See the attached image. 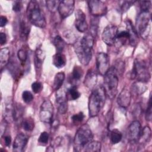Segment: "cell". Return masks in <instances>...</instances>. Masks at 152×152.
<instances>
[{"mask_svg": "<svg viewBox=\"0 0 152 152\" xmlns=\"http://www.w3.org/2000/svg\"><path fill=\"white\" fill-rule=\"evenodd\" d=\"M139 3L141 12H150L151 8V2L150 1H141Z\"/></svg>", "mask_w": 152, "mask_h": 152, "instance_id": "37", "label": "cell"}, {"mask_svg": "<svg viewBox=\"0 0 152 152\" xmlns=\"http://www.w3.org/2000/svg\"><path fill=\"white\" fill-rule=\"evenodd\" d=\"M13 110H14V104L11 100L6 103L4 107V119L7 122L13 120Z\"/></svg>", "mask_w": 152, "mask_h": 152, "instance_id": "24", "label": "cell"}, {"mask_svg": "<svg viewBox=\"0 0 152 152\" xmlns=\"http://www.w3.org/2000/svg\"><path fill=\"white\" fill-rule=\"evenodd\" d=\"M126 31L129 34V43L131 46L135 47L138 43V34L134 26L132 25L131 21L128 19L125 21Z\"/></svg>", "mask_w": 152, "mask_h": 152, "instance_id": "16", "label": "cell"}, {"mask_svg": "<svg viewBox=\"0 0 152 152\" xmlns=\"http://www.w3.org/2000/svg\"><path fill=\"white\" fill-rule=\"evenodd\" d=\"M118 74L115 68L112 66L110 67L108 71L104 75L103 87L104 88L106 96L111 100L113 99L118 92Z\"/></svg>", "mask_w": 152, "mask_h": 152, "instance_id": "4", "label": "cell"}, {"mask_svg": "<svg viewBox=\"0 0 152 152\" xmlns=\"http://www.w3.org/2000/svg\"><path fill=\"white\" fill-rule=\"evenodd\" d=\"M65 77V75L64 72H58L55 75L53 80V85H52V89L54 91H57L61 88L64 81Z\"/></svg>", "mask_w": 152, "mask_h": 152, "instance_id": "23", "label": "cell"}, {"mask_svg": "<svg viewBox=\"0 0 152 152\" xmlns=\"http://www.w3.org/2000/svg\"><path fill=\"white\" fill-rule=\"evenodd\" d=\"M7 42V36L4 33L1 32L0 33V43L1 45L5 44Z\"/></svg>", "mask_w": 152, "mask_h": 152, "instance_id": "47", "label": "cell"}, {"mask_svg": "<svg viewBox=\"0 0 152 152\" xmlns=\"http://www.w3.org/2000/svg\"><path fill=\"white\" fill-rule=\"evenodd\" d=\"M145 119L148 121H150L152 118V103H151V94L150 95L148 104L145 112Z\"/></svg>", "mask_w": 152, "mask_h": 152, "instance_id": "40", "label": "cell"}, {"mask_svg": "<svg viewBox=\"0 0 152 152\" xmlns=\"http://www.w3.org/2000/svg\"><path fill=\"white\" fill-rule=\"evenodd\" d=\"M31 89L34 93H38L42 89V85L40 82L35 81L31 84Z\"/></svg>", "mask_w": 152, "mask_h": 152, "instance_id": "45", "label": "cell"}, {"mask_svg": "<svg viewBox=\"0 0 152 152\" xmlns=\"http://www.w3.org/2000/svg\"><path fill=\"white\" fill-rule=\"evenodd\" d=\"M94 40V37L90 33L77 39L74 44L75 52L79 61L83 65H87L91 59Z\"/></svg>", "mask_w": 152, "mask_h": 152, "instance_id": "1", "label": "cell"}, {"mask_svg": "<svg viewBox=\"0 0 152 152\" xmlns=\"http://www.w3.org/2000/svg\"><path fill=\"white\" fill-rule=\"evenodd\" d=\"M75 26L77 30L81 33L86 32L88 28V24L84 12L81 10L78 9L75 12Z\"/></svg>", "mask_w": 152, "mask_h": 152, "instance_id": "13", "label": "cell"}, {"mask_svg": "<svg viewBox=\"0 0 152 152\" xmlns=\"http://www.w3.org/2000/svg\"><path fill=\"white\" fill-rule=\"evenodd\" d=\"M30 30V27L24 20H21L20 23V32L21 39L25 41L27 39Z\"/></svg>", "mask_w": 152, "mask_h": 152, "instance_id": "22", "label": "cell"}, {"mask_svg": "<svg viewBox=\"0 0 152 152\" xmlns=\"http://www.w3.org/2000/svg\"><path fill=\"white\" fill-rule=\"evenodd\" d=\"M63 36L65 41L69 44H74L77 40L75 35L70 30H66L63 33Z\"/></svg>", "mask_w": 152, "mask_h": 152, "instance_id": "35", "label": "cell"}, {"mask_svg": "<svg viewBox=\"0 0 152 152\" xmlns=\"http://www.w3.org/2000/svg\"><path fill=\"white\" fill-rule=\"evenodd\" d=\"M118 34V27L114 24H109L102 32V39L107 45L112 46L115 43Z\"/></svg>", "mask_w": 152, "mask_h": 152, "instance_id": "9", "label": "cell"}, {"mask_svg": "<svg viewBox=\"0 0 152 152\" xmlns=\"http://www.w3.org/2000/svg\"><path fill=\"white\" fill-rule=\"evenodd\" d=\"M8 23V19L5 16L1 15L0 18V26L1 27L5 26Z\"/></svg>", "mask_w": 152, "mask_h": 152, "instance_id": "48", "label": "cell"}, {"mask_svg": "<svg viewBox=\"0 0 152 152\" xmlns=\"http://www.w3.org/2000/svg\"><path fill=\"white\" fill-rule=\"evenodd\" d=\"M22 7V4L21 1H15L12 5V10L15 12H18L21 10Z\"/></svg>", "mask_w": 152, "mask_h": 152, "instance_id": "46", "label": "cell"}, {"mask_svg": "<svg viewBox=\"0 0 152 152\" xmlns=\"http://www.w3.org/2000/svg\"><path fill=\"white\" fill-rule=\"evenodd\" d=\"M99 23V18L97 17L93 16L90 20V34L94 37V38L96 37L97 35Z\"/></svg>", "mask_w": 152, "mask_h": 152, "instance_id": "29", "label": "cell"}, {"mask_svg": "<svg viewBox=\"0 0 152 152\" xmlns=\"http://www.w3.org/2000/svg\"><path fill=\"white\" fill-rule=\"evenodd\" d=\"M59 2H60L59 1H53V0L46 1V4L47 6V8L50 12H55L56 10H58Z\"/></svg>", "mask_w": 152, "mask_h": 152, "instance_id": "36", "label": "cell"}, {"mask_svg": "<svg viewBox=\"0 0 152 152\" xmlns=\"http://www.w3.org/2000/svg\"><path fill=\"white\" fill-rule=\"evenodd\" d=\"M130 77L131 80H137V81L145 83H147L151 78L147 63L143 59H135Z\"/></svg>", "mask_w": 152, "mask_h": 152, "instance_id": "5", "label": "cell"}, {"mask_svg": "<svg viewBox=\"0 0 152 152\" xmlns=\"http://www.w3.org/2000/svg\"><path fill=\"white\" fill-rule=\"evenodd\" d=\"M66 95H67V98L69 96L70 99L74 100L78 99L81 94L78 91L77 87L75 86H72L68 90V92H66Z\"/></svg>", "mask_w": 152, "mask_h": 152, "instance_id": "34", "label": "cell"}, {"mask_svg": "<svg viewBox=\"0 0 152 152\" xmlns=\"http://www.w3.org/2000/svg\"><path fill=\"white\" fill-rule=\"evenodd\" d=\"M53 106L49 100H45L41 104L39 112V118L42 122L45 124H52L53 121Z\"/></svg>", "mask_w": 152, "mask_h": 152, "instance_id": "8", "label": "cell"}, {"mask_svg": "<svg viewBox=\"0 0 152 152\" xmlns=\"http://www.w3.org/2000/svg\"><path fill=\"white\" fill-rule=\"evenodd\" d=\"M135 2L134 1H124L122 4L121 6V10L122 11V12H126L132 5L134 4Z\"/></svg>", "mask_w": 152, "mask_h": 152, "instance_id": "44", "label": "cell"}, {"mask_svg": "<svg viewBox=\"0 0 152 152\" xmlns=\"http://www.w3.org/2000/svg\"><path fill=\"white\" fill-rule=\"evenodd\" d=\"M22 98L23 101L25 103H28L33 100V96L30 91L26 90V91H24L22 93Z\"/></svg>", "mask_w": 152, "mask_h": 152, "instance_id": "41", "label": "cell"}, {"mask_svg": "<svg viewBox=\"0 0 152 152\" xmlns=\"http://www.w3.org/2000/svg\"><path fill=\"white\" fill-rule=\"evenodd\" d=\"M84 71L82 68L78 65H75L72 71L71 78L72 80L75 81H79L83 76Z\"/></svg>", "mask_w": 152, "mask_h": 152, "instance_id": "31", "label": "cell"}, {"mask_svg": "<svg viewBox=\"0 0 152 152\" xmlns=\"http://www.w3.org/2000/svg\"><path fill=\"white\" fill-rule=\"evenodd\" d=\"M106 98V94L102 86L94 88L89 96L88 103V113L90 117H95L98 115L104 105Z\"/></svg>", "mask_w": 152, "mask_h": 152, "instance_id": "2", "label": "cell"}, {"mask_svg": "<svg viewBox=\"0 0 152 152\" xmlns=\"http://www.w3.org/2000/svg\"><path fill=\"white\" fill-rule=\"evenodd\" d=\"M66 57L62 53L56 52L52 57V63L58 68H63L66 65Z\"/></svg>", "mask_w": 152, "mask_h": 152, "instance_id": "21", "label": "cell"}, {"mask_svg": "<svg viewBox=\"0 0 152 152\" xmlns=\"http://www.w3.org/2000/svg\"><path fill=\"white\" fill-rule=\"evenodd\" d=\"M53 45L57 52L62 53L65 48V42L64 39L59 35H56L53 39Z\"/></svg>", "mask_w": 152, "mask_h": 152, "instance_id": "30", "label": "cell"}, {"mask_svg": "<svg viewBox=\"0 0 152 152\" xmlns=\"http://www.w3.org/2000/svg\"><path fill=\"white\" fill-rule=\"evenodd\" d=\"M45 58V52L40 48H37L34 53V66L37 76H39L42 71V66Z\"/></svg>", "mask_w": 152, "mask_h": 152, "instance_id": "18", "label": "cell"}, {"mask_svg": "<svg viewBox=\"0 0 152 152\" xmlns=\"http://www.w3.org/2000/svg\"><path fill=\"white\" fill-rule=\"evenodd\" d=\"M84 118V115L82 112H80L77 114L74 115L71 118L73 123H74L75 124H80L83 121Z\"/></svg>", "mask_w": 152, "mask_h": 152, "instance_id": "42", "label": "cell"}, {"mask_svg": "<svg viewBox=\"0 0 152 152\" xmlns=\"http://www.w3.org/2000/svg\"><path fill=\"white\" fill-rule=\"evenodd\" d=\"M101 143L97 141H91L85 147L84 150L87 152H99L101 150Z\"/></svg>", "mask_w": 152, "mask_h": 152, "instance_id": "26", "label": "cell"}, {"mask_svg": "<svg viewBox=\"0 0 152 152\" xmlns=\"http://www.w3.org/2000/svg\"><path fill=\"white\" fill-rule=\"evenodd\" d=\"M97 81V75L96 72L93 69H90L85 77L84 84L88 88H93Z\"/></svg>", "mask_w": 152, "mask_h": 152, "instance_id": "19", "label": "cell"}, {"mask_svg": "<svg viewBox=\"0 0 152 152\" xmlns=\"http://www.w3.org/2000/svg\"><path fill=\"white\" fill-rule=\"evenodd\" d=\"M17 56L22 65H24L27 59V52L24 49H20L17 52Z\"/></svg>", "mask_w": 152, "mask_h": 152, "instance_id": "38", "label": "cell"}, {"mask_svg": "<svg viewBox=\"0 0 152 152\" xmlns=\"http://www.w3.org/2000/svg\"><path fill=\"white\" fill-rule=\"evenodd\" d=\"M26 14L31 24L39 28H44L46 21L43 12L36 1H30L27 7Z\"/></svg>", "mask_w": 152, "mask_h": 152, "instance_id": "3", "label": "cell"}, {"mask_svg": "<svg viewBox=\"0 0 152 152\" xmlns=\"http://www.w3.org/2000/svg\"><path fill=\"white\" fill-rule=\"evenodd\" d=\"M4 142L6 146H10L11 142V137L10 135L5 136L4 137Z\"/></svg>", "mask_w": 152, "mask_h": 152, "instance_id": "49", "label": "cell"}, {"mask_svg": "<svg viewBox=\"0 0 152 152\" xmlns=\"http://www.w3.org/2000/svg\"><path fill=\"white\" fill-rule=\"evenodd\" d=\"M10 59V50L8 48H2L0 51V62L1 68H2L7 65Z\"/></svg>", "mask_w": 152, "mask_h": 152, "instance_id": "25", "label": "cell"}, {"mask_svg": "<svg viewBox=\"0 0 152 152\" xmlns=\"http://www.w3.org/2000/svg\"><path fill=\"white\" fill-rule=\"evenodd\" d=\"M151 14L148 12H140L136 20V30L143 39L148 36L150 31Z\"/></svg>", "mask_w": 152, "mask_h": 152, "instance_id": "7", "label": "cell"}, {"mask_svg": "<svg viewBox=\"0 0 152 152\" xmlns=\"http://www.w3.org/2000/svg\"><path fill=\"white\" fill-rule=\"evenodd\" d=\"M24 113V107L19 103L14 104L13 110V121H18L23 116Z\"/></svg>", "mask_w": 152, "mask_h": 152, "instance_id": "27", "label": "cell"}, {"mask_svg": "<svg viewBox=\"0 0 152 152\" xmlns=\"http://www.w3.org/2000/svg\"><path fill=\"white\" fill-rule=\"evenodd\" d=\"M110 68V59L108 55L99 52L96 55V69L101 75L104 76Z\"/></svg>", "mask_w": 152, "mask_h": 152, "instance_id": "10", "label": "cell"}, {"mask_svg": "<svg viewBox=\"0 0 152 152\" xmlns=\"http://www.w3.org/2000/svg\"><path fill=\"white\" fill-rule=\"evenodd\" d=\"M151 129L148 126H145L142 129H141V132L137 142H139L140 145L144 146L149 142L151 140Z\"/></svg>", "mask_w": 152, "mask_h": 152, "instance_id": "20", "label": "cell"}, {"mask_svg": "<svg viewBox=\"0 0 152 152\" xmlns=\"http://www.w3.org/2000/svg\"><path fill=\"white\" fill-rule=\"evenodd\" d=\"M119 40L121 43L124 45L125 43H126L127 41L129 42V34L126 30L122 31L119 33H118L116 37V40Z\"/></svg>", "mask_w": 152, "mask_h": 152, "instance_id": "39", "label": "cell"}, {"mask_svg": "<svg viewBox=\"0 0 152 152\" xmlns=\"http://www.w3.org/2000/svg\"><path fill=\"white\" fill-rule=\"evenodd\" d=\"M122 138V134L120 131L117 129H113L110 132V141L113 144L119 142Z\"/></svg>", "mask_w": 152, "mask_h": 152, "instance_id": "33", "label": "cell"}, {"mask_svg": "<svg viewBox=\"0 0 152 152\" xmlns=\"http://www.w3.org/2000/svg\"><path fill=\"white\" fill-rule=\"evenodd\" d=\"M93 135L87 124L82 125L77 131L74 139V149L75 151H81L91 141Z\"/></svg>", "mask_w": 152, "mask_h": 152, "instance_id": "6", "label": "cell"}, {"mask_svg": "<svg viewBox=\"0 0 152 152\" xmlns=\"http://www.w3.org/2000/svg\"><path fill=\"white\" fill-rule=\"evenodd\" d=\"M141 132V125L138 121H134L128 128V137L131 142H137Z\"/></svg>", "mask_w": 152, "mask_h": 152, "instance_id": "14", "label": "cell"}, {"mask_svg": "<svg viewBox=\"0 0 152 152\" xmlns=\"http://www.w3.org/2000/svg\"><path fill=\"white\" fill-rule=\"evenodd\" d=\"M49 138V134L46 131H43L40 134L38 139V142L42 144H46L48 142Z\"/></svg>", "mask_w": 152, "mask_h": 152, "instance_id": "43", "label": "cell"}, {"mask_svg": "<svg viewBox=\"0 0 152 152\" xmlns=\"http://www.w3.org/2000/svg\"><path fill=\"white\" fill-rule=\"evenodd\" d=\"M131 92L129 90L126 88H123L117 98V103L118 105L121 107L126 109L131 103Z\"/></svg>", "mask_w": 152, "mask_h": 152, "instance_id": "15", "label": "cell"}, {"mask_svg": "<svg viewBox=\"0 0 152 152\" xmlns=\"http://www.w3.org/2000/svg\"><path fill=\"white\" fill-rule=\"evenodd\" d=\"M21 126L26 131H31L34 127V120L31 118H26L21 121Z\"/></svg>", "mask_w": 152, "mask_h": 152, "instance_id": "32", "label": "cell"}, {"mask_svg": "<svg viewBox=\"0 0 152 152\" xmlns=\"http://www.w3.org/2000/svg\"><path fill=\"white\" fill-rule=\"evenodd\" d=\"M88 9L91 14L94 17H99L104 15L107 12V7L102 1L91 0L87 2Z\"/></svg>", "mask_w": 152, "mask_h": 152, "instance_id": "11", "label": "cell"}, {"mask_svg": "<svg viewBox=\"0 0 152 152\" xmlns=\"http://www.w3.org/2000/svg\"><path fill=\"white\" fill-rule=\"evenodd\" d=\"M131 89L134 94L135 95H140L145 91L147 87L145 85V83L137 81V82L134 83L132 85Z\"/></svg>", "mask_w": 152, "mask_h": 152, "instance_id": "28", "label": "cell"}, {"mask_svg": "<svg viewBox=\"0 0 152 152\" xmlns=\"http://www.w3.org/2000/svg\"><path fill=\"white\" fill-rule=\"evenodd\" d=\"M28 141V137L23 133H19L15 137L12 145V150L16 152L23 151Z\"/></svg>", "mask_w": 152, "mask_h": 152, "instance_id": "17", "label": "cell"}, {"mask_svg": "<svg viewBox=\"0 0 152 152\" xmlns=\"http://www.w3.org/2000/svg\"><path fill=\"white\" fill-rule=\"evenodd\" d=\"M75 1L73 0H65L60 1L58 11L61 18L65 19L72 14L75 7Z\"/></svg>", "mask_w": 152, "mask_h": 152, "instance_id": "12", "label": "cell"}]
</instances>
